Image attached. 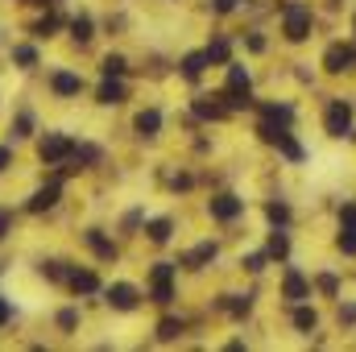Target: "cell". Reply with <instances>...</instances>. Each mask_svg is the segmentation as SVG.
<instances>
[{
	"instance_id": "1",
	"label": "cell",
	"mask_w": 356,
	"mask_h": 352,
	"mask_svg": "<svg viewBox=\"0 0 356 352\" xmlns=\"http://www.w3.org/2000/svg\"><path fill=\"white\" fill-rule=\"evenodd\" d=\"M307 33H311V8L286 4V38H290V42H302Z\"/></svg>"
},
{
	"instance_id": "39",
	"label": "cell",
	"mask_w": 356,
	"mask_h": 352,
	"mask_svg": "<svg viewBox=\"0 0 356 352\" xmlns=\"http://www.w3.org/2000/svg\"><path fill=\"white\" fill-rule=\"evenodd\" d=\"M340 220H344V224H353V228H356V203H348V207L340 211Z\"/></svg>"
},
{
	"instance_id": "21",
	"label": "cell",
	"mask_w": 356,
	"mask_h": 352,
	"mask_svg": "<svg viewBox=\"0 0 356 352\" xmlns=\"http://www.w3.org/2000/svg\"><path fill=\"white\" fill-rule=\"evenodd\" d=\"M124 99V83H116V79H108L104 88H99V104H120Z\"/></svg>"
},
{
	"instance_id": "31",
	"label": "cell",
	"mask_w": 356,
	"mask_h": 352,
	"mask_svg": "<svg viewBox=\"0 0 356 352\" xmlns=\"http://www.w3.org/2000/svg\"><path fill=\"white\" fill-rule=\"evenodd\" d=\"M245 269H253V273L266 269V253H249V257H245Z\"/></svg>"
},
{
	"instance_id": "43",
	"label": "cell",
	"mask_w": 356,
	"mask_h": 352,
	"mask_svg": "<svg viewBox=\"0 0 356 352\" xmlns=\"http://www.w3.org/2000/svg\"><path fill=\"white\" fill-rule=\"evenodd\" d=\"M4 228H8V211H0V237H4Z\"/></svg>"
},
{
	"instance_id": "16",
	"label": "cell",
	"mask_w": 356,
	"mask_h": 352,
	"mask_svg": "<svg viewBox=\"0 0 356 352\" xmlns=\"http://www.w3.org/2000/svg\"><path fill=\"white\" fill-rule=\"evenodd\" d=\"M88 245L95 249V257H104V262H112V257H116L112 241H104V237H99V228H91V232H88Z\"/></svg>"
},
{
	"instance_id": "41",
	"label": "cell",
	"mask_w": 356,
	"mask_h": 352,
	"mask_svg": "<svg viewBox=\"0 0 356 352\" xmlns=\"http://www.w3.org/2000/svg\"><path fill=\"white\" fill-rule=\"evenodd\" d=\"M8 162H13V154H8V145H0V170H4Z\"/></svg>"
},
{
	"instance_id": "9",
	"label": "cell",
	"mask_w": 356,
	"mask_h": 352,
	"mask_svg": "<svg viewBox=\"0 0 356 352\" xmlns=\"http://www.w3.org/2000/svg\"><path fill=\"white\" fill-rule=\"evenodd\" d=\"M307 290H311V286H307V278H302L298 269H290V273H286V286H282V294H286L290 303H302V298H307Z\"/></svg>"
},
{
	"instance_id": "40",
	"label": "cell",
	"mask_w": 356,
	"mask_h": 352,
	"mask_svg": "<svg viewBox=\"0 0 356 352\" xmlns=\"http://www.w3.org/2000/svg\"><path fill=\"white\" fill-rule=\"evenodd\" d=\"M340 323H356V307H340Z\"/></svg>"
},
{
	"instance_id": "23",
	"label": "cell",
	"mask_w": 356,
	"mask_h": 352,
	"mask_svg": "<svg viewBox=\"0 0 356 352\" xmlns=\"http://www.w3.org/2000/svg\"><path fill=\"white\" fill-rule=\"evenodd\" d=\"M286 253H290V241H286V232H273V237H269V257H277V262H282Z\"/></svg>"
},
{
	"instance_id": "32",
	"label": "cell",
	"mask_w": 356,
	"mask_h": 352,
	"mask_svg": "<svg viewBox=\"0 0 356 352\" xmlns=\"http://www.w3.org/2000/svg\"><path fill=\"white\" fill-rule=\"evenodd\" d=\"M54 29H58V17H46V21H42V25H38V38H50V33H54Z\"/></svg>"
},
{
	"instance_id": "35",
	"label": "cell",
	"mask_w": 356,
	"mask_h": 352,
	"mask_svg": "<svg viewBox=\"0 0 356 352\" xmlns=\"http://www.w3.org/2000/svg\"><path fill=\"white\" fill-rule=\"evenodd\" d=\"M319 290H323V294H336V278H332V273H323V278H319Z\"/></svg>"
},
{
	"instance_id": "3",
	"label": "cell",
	"mask_w": 356,
	"mask_h": 352,
	"mask_svg": "<svg viewBox=\"0 0 356 352\" xmlns=\"http://www.w3.org/2000/svg\"><path fill=\"white\" fill-rule=\"evenodd\" d=\"M149 282H154V303H170L175 298V265H154V273H149Z\"/></svg>"
},
{
	"instance_id": "2",
	"label": "cell",
	"mask_w": 356,
	"mask_h": 352,
	"mask_svg": "<svg viewBox=\"0 0 356 352\" xmlns=\"http://www.w3.org/2000/svg\"><path fill=\"white\" fill-rule=\"evenodd\" d=\"M327 133H332V137H344V133H353V108H348L344 99H336V104L327 108Z\"/></svg>"
},
{
	"instance_id": "7",
	"label": "cell",
	"mask_w": 356,
	"mask_h": 352,
	"mask_svg": "<svg viewBox=\"0 0 356 352\" xmlns=\"http://www.w3.org/2000/svg\"><path fill=\"white\" fill-rule=\"evenodd\" d=\"M108 307H116V311H133V307H137V286H129V282L108 286Z\"/></svg>"
},
{
	"instance_id": "34",
	"label": "cell",
	"mask_w": 356,
	"mask_h": 352,
	"mask_svg": "<svg viewBox=\"0 0 356 352\" xmlns=\"http://www.w3.org/2000/svg\"><path fill=\"white\" fill-rule=\"evenodd\" d=\"M29 129H33V120H29V112H21V116H17V137H25Z\"/></svg>"
},
{
	"instance_id": "15",
	"label": "cell",
	"mask_w": 356,
	"mask_h": 352,
	"mask_svg": "<svg viewBox=\"0 0 356 352\" xmlns=\"http://www.w3.org/2000/svg\"><path fill=\"white\" fill-rule=\"evenodd\" d=\"M158 129H162V116H158L154 108H145V112L137 116V133H141V137H154Z\"/></svg>"
},
{
	"instance_id": "42",
	"label": "cell",
	"mask_w": 356,
	"mask_h": 352,
	"mask_svg": "<svg viewBox=\"0 0 356 352\" xmlns=\"http://www.w3.org/2000/svg\"><path fill=\"white\" fill-rule=\"evenodd\" d=\"M8 315H13V307H8V303H4V298H0V323H4V319H8Z\"/></svg>"
},
{
	"instance_id": "36",
	"label": "cell",
	"mask_w": 356,
	"mask_h": 352,
	"mask_svg": "<svg viewBox=\"0 0 356 352\" xmlns=\"http://www.w3.org/2000/svg\"><path fill=\"white\" fill-rule=\"evenodd\" d=\"M58 323H63V328H67V332H71V328H75V323H79V315H75V311H63V315H58Z\"/></svg>"
},
{
	"instance_id": "27",
	"label": "cell",
	"mask_w": 356,
	"mask_h": 352,
	"mask_svg": "<svg viewBox=\"0 0 356 352\" xmlns=\"http://www.w3.org/2000/svg\"><path fill=\"white\" fill-rule=\"evenodd\" d=\"M340 253H348V257H356V228L348 224L344 232H340Z\"/></svg>"
},
{
	"instance_id": "30",
	"label": "cell",
	"mask_w": 356,
	"mask_h": 352,
	"mask_svg": "<svg viewBox=\"0 0 356 352\" xmlns=\"http://www.w3.org/2000/svg\"><path fill=\"white\" fill-rule=\"evenodd\" d=\"M178 332H182V323H178V319H162V328H158V336H162V340H175Z\"/></svg>"
},
{
	"instance_id": "37",
	"label": "cell",
	"mask_w": 356,
	"mask_h": 352,
	"mask_svg": "<svg viewBox=\"0 0 356 352\" xmlns=\"http://www.w3.org/2000/svg\"><path fill=\"white\" fill-rule=\"evenodd\" d=\"M46 278H67V269H63V262H50V265H46Z\"/></svg>"
},
{
	"instance_id": "25",
	"label": "cell",
	"mask_w": 356,
	"mask_h": 352,
	"mask_svg": "<svg viewBox=\"0 0 356 352\" xmlns=\"http://www.w3.org/2000/svg\"><path fill=\"white\" fill-rule=\"evenodd\" d=\"M71 33H75L79 42H88V38H91V17H83V13H79V17L71 21Z\"/></svg>"
},
{
	"instance_id": "18",
	"label": "cell",
	"mask_w": 356,
	"mask_h": 352,
	"mask_svg": "<svg viewBox=\"0 0 356 352\" xmlns=\"http://www.w3.org/2000/svg\"><path fill=\"white\" fill-rule=\"evenodd\" d=\"M203 67H207V54H186V58H182V75H186V79H199Z\"/></svg>"
},
{
	"instance_id": "12",
	"label": "cell",
	"mask_w": 356,
	"mask_h": 352,
	"mask_svg": "<svg viewBox=\"0 0 356 352\" xmlns=\"http://www.w3.org/2000/svg\"><path fill=\"white\" fill-rule=\"evenodd\" d=\"M71 290H75V294H95V290H99V278H95L91 269H75V273H71Z\"/></svg>"
},
{
	"instance_id": "14",
	"label": "cell",
	"mask_w": 356,
	"mask_h": 352,
	"mask_svg": "<svg viewBox=\"0 0 356 352\" xmlns=\"http://www.w3.org/2000/svg\"><path fill=\"white\" fill-rule=\"evenodd\" d=\"M195 112H199L203 120H224V116H228V108L216 104V99H195Z\"/></svg>"
},
{
	"instance_id": "33",
	"label": "cell",
	"mask_w": 356,
	"mask_h": 352,
	"mask_svg": "<svg viewBox=\"0 0 356 352\" xmlns=\"http://www.w3.org/2000/svg\"><path fill=\"white\" fill-rule=\"evenodd\" d=\"M95 158H99V150H91V145L75 150V162H95Z\"/></svg>"
},
{
	"instance_id": "10",
	"label": "cell",
	"mask_w": 356,
	"mask_h": 352,
	"mask_svg": "<svg viewBox=\"0 0 356 352\" xmlns=\"http://www.w3.org/2000/svg\"><path fill=\"white\" fill-rule=\"evenodd\" d=\"M58 195H63V186H58V182L42 186V191L29 199V211H46V207H54V203H58Z\"/></svg>"
},
{
	"instance_id": "11",
	"label": "cell",
	"mask_w": 356,
	"mask_h": 352,
	"mask_svg": "<svg viewBox=\"0 0 356 352\" xmlns=\"http://www.w3.org/2000/svg\"><path fill=\"white\" fill-rule=\"evenodd\" d=\"M50 88L58 91V95H79V91H83V79L71 75V71H58V75L50 79Z\"/></svg>"
},
{
	"instance_id": "17",
	"label": "cell",
	"mask_w": 356,
	"mask_h": 352,
	"mask_svg": "<svg viewBox=\"0 0 356 352\" xmlns=\"http://www.w3.org/2000/svg\"><path fill=\"white\" fill-rule=\"evenodd\" d=\"M273 145H277V150H282V154H286L290 162H302V158H307V154H302V145H298V141H294L290 133H282V137H277Z\"/></svg>"
},
{
	"instance_id": "22",
	"label": "cell",
	"mask_w": 356,
	"mask_h": 352,
	"mask_svg": "<svg viewBox=\"0 0 356 352\" xmlns=\"http://www.w3.org/2000/svg\"><path fill=\"white\" fill-rule=\"evenodd\" d=\"M315 323H319V315H315L311 307H298V311H294V328H298V332H311Z\"/></svg>"
},
{
	"instance_id": "19",
	"label": "cell",
	"mask_w": 356,
	"mask_h": 352,
	"mask_svg": "<svg viewBox=\"0 0 356 352\" xmlns=\"http://www.w3.org/2000/svg\"><path fill=\"white\" fill-rule=\"evenodd\" d=\"M261 112H266L269 120H277V125H290V120H294V108H290V104H266Z\"/></svg>"
},
{
	"instance_id": "26",
	"label": "cell",
	"mask_w": 356,
	"mask_h": 352,
	"mask_svg": "<svg viewBox=\"0 0 356 352\" xmlns=\"http://www.w3.org/2000/svg\"><path fill=\"white\" fill-rule=\"evenodd\" d=\"M149 241H158V245L170 241V220H154V224H149Z\"/></svg>"
},
{
	"instance_id": "24",
	"label": "cell",
	"mask_w": 356,
	"mask_h": 352,
	"mask_svg": "<svg viewBox=\"0 0 356 352\" xmlns=\"http://www.w3.org/2000/svg\"><path fill=\"white\" fill-rule=\"evenodd\" d=\"M99 71H104V75H108V79H116V75H124V58H120V54H108V58H104V67H99Z\"/></svg>"
},
{
	"instance_id": "5",
	"label": "cell",
	"mask_w": 356,
	"mask_h": 352,
	"mask_svg": "<svg viewBox=\"0 0 356 352\" xmlns=\"http://www.w3.org/2000/svg\"><path fill=\"white\" fill-rule=\"evenodd\" d=\"M75 154V145L63 137V133H50L46 141H42V162H63V158H71Z\"/></svg>"
},
{
	"instance_id": "29",
	"label": "cell",
	"mask_w": 356,
	"mask_h": 352,
	"mask_svg": "<svg viewBox=\"0 0 356 352\" xmlns=\"http://www.w3.org/2000/svg\"><path fill=\"white\" fill-rule=\"evenodd\" d=\"M266 216L273 220V224H286V220H290V207H286V203H269Z\"/></svg>"
},
{
	"instance_id": "20",
	"label": "cell",
	"mask_w": 356,
	"mask_h": 352,
	"mask_svg": "<svg viewBox=\"0 0 356 352\" xmlns=\"http://www.w3.org/2000/svg\"><path fill=\"white\" fill-rule=\"evenodd\" d=\"M203 54H207V63H228V54H232V46H228L224 38H216V42H211V46H207Z\"/></svg>"
},
{
	"instance_id": "28",
	"label": "cell",
	"mask_w": 356,
	"mask_h": 352,
	"mask_svg": "<svg viewBox=\"0 0 356 352\" xmlns=\"http://www.w3.org/2000/svg\"><path fill=\"white\" fill-rule=\"evenodd\" d=\"M13 58H17L21 67H33V63H38V50H33V46H17V50H13Z\"/></svg>"
},
{
	"instance_id": "13",
	"label": "cell",
	"mask_w": 356,
	"mask_h": 352,
	"mask_svg": "<svg viewBox=\"0 0 356 352\" xmlns=\"http://www.w3.org/2000/svg\"><path fill=\"white\" fill-rule=\"evenodd\" d=\"M211 257H216V245L207 241V245H199V249H191V253L182 257V265H186V269H199V265H207Z\"/></svg>"
},
{
	"instance_id": "38",
	"label": "cell",
	"mask_w": 356,
	"mask_h": 352,
	"mask_svg": "<svg viewBox=\"0 0 356 352\" xmlns=\"http://www.w3.org/2000/svg\"><path fill=\"white\" fill-rule=\"evenodd\" d=\"M211 8H216V13H232V8H236V0H211Z\"/></svg>"
},
{
	"instance_id": "4",
	"label": "cell",
	"mask_w": 356,
	"mask_h": 352,
	"mask_svg": "<svg viewBox=\"0 0 356 352\" xmlns=\"http://www.w3.org/2000/svg\"><path fill=\"white\" fill-rule=\"evenodd\" d=\"M228 99L241 108L249 104V71L245 67H228Z\"/></svg>"
},
{
	"instance_id": "6",
	"label": "cell",
	"mask_w": 356,
	"mask_h": 352,
	"mask_svg": "<svg viewBox=\"0 0 356 352\" xmlns=\"http://www.w3.org/2000/svg\"><path fill=\"white\" fill-rule=\"evenodd\" d=\"M353 63H356V50H353V46H332V50L323 54V67H327L332 75H340V71H353Z\"/></svg>"
},
{
	"instance_id": "8",
	"label": "cell",
	"mask_w": 356,
	"mask_h": 352,
	"mask_svg": "<svg viewBox=\"0 0 356 352\" xmlns=\"http://www.w3.org/2000/svg\"><path fill=\"white\" fill-rule=\"evenodd\" d=\"M241 207H245V203H241L236 195H216V199H211V216H216V220H236Z\"/></svg>"
}]
</instances>
